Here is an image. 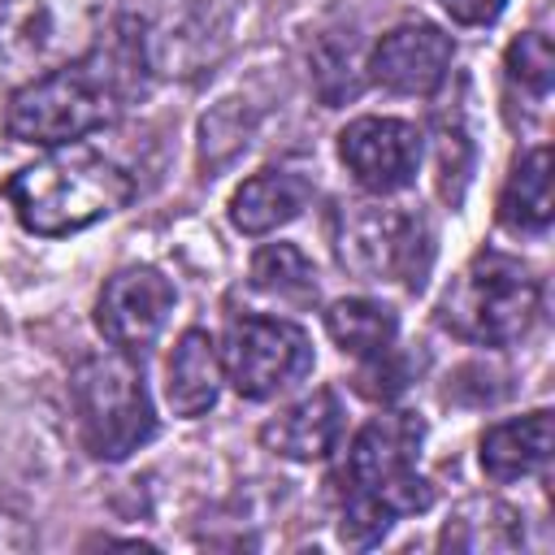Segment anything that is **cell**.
Segmentation results:
<instances>
[{
  "label": "cell",
  "mask_w": 555,
  "mask_h": 555,
  "mask_svg": "<svg viewBox=\"0 0 555 555\" xmlns=\"http://www.w3.org/2000/svg\"><path fill=\"white\" fill-rule=\"evenodd\" d=\"M152 74L147 30L134 17H113L100 43L69 65H56L22 82L9 100L4 126L22 143L61 147L108 126L134 95H143Z\"/></svg>",
  "instance_id": "6da1fadb"
},
{
  "label": "cell",
  "mask_w": 555,
  "mask_h": 555,
  "mask_svg": "<svg viewBox=\"0 0 555 555\" xmlns=\"http://www.w3.org/2000/svg\"><path fill=\"white\" fill-rule=\"evenodd\" d=\"M421 438L425 421L403 408L377 412L360 425L338 468V538L347 546H373L395 520L416 516L434 503L429 481L416 473Z\"/></svg>",
  "instance_id": "7a4b0ae2"
},
{
  "label": "cell",
  "mask_w": 555,
  "mask_h": 555,
  "mask_svg": "<svg viewBox=\"0 0 555 555\" xmlns=\"http://www.w3.org/2000/svg\"><path fill=\"white\" fill-rule=\"evenodd\" d=\"M4 195L30 234L61 238L126 208L134 195V182L104 152L87 143H61L43 160L17 169L4 182Z\"/></svg>",
  "instance_id": "3957f363"
},
{
  "label": "cell",
  "mask_w": 555,
  "mask_h": 555,
  "mask_svg": "<svg viewBox=\"0 0 555 555\" xmlns=\"http://www.w3.org/2000/svg\"><path fill=\"white\" fill-rule=\"evenodd\" d=\"M542 308V282L507 251H477L447 286L438 325L477 347H507L529 334Z\"/></svg>",
  "instance_id": "277c9868"
},
{
  "label": "cell",
  "mask_w": 555,
  "mask_h": 555,
  "mask_svg": "<svg viewBox=\"0 0 555 555\" xmlns=\"http://www.w3.org/2000/svg\"><path fill=\"white\" fill-rule=\"evenodd\" d=\"M78 438L95 460H126L156 434L152 399L143 386V369L130 351H95L78 360L69 377Z\"/></svg>",
  "instance_id": "5b68a950"
},
{
  "label": "cell",
  "mask_w": 555,
  "mask_h": 555,
  "mask_svg": "<svg viewBox=\"0 0 555 555\" xmlns=\"http://www.w3.org/2000/svg\"><path fill=\"white\" fill-rule=\"evenodd\" d=\"M108 0H0V82L82 61L108 30Z\"/></svg>",
  "instance_id": "8992f818"
},
{
  "label": "cell",
  "mask_w": 555,
  "mask_h": 555,
  "mask_svg": "<svg viewBox=\"0 0 555 555\" xmlns=\"http://www.w3.org/2000/svg\"><path fill=\"white\" fill-rule=\"evenodd\" d=\"M334 251L343 269L364 282H399L403 291H421L434 264V234L416 208L343 204L334 221Z\"/></svg>",
  "instance_id": "52a82bcc"
},
{
  "label": "cell",
  "mask_w": 555,
  "mask_h": 555,
  "mask_svg": "<svg viewBox=\"0 0 555 555\" xmlns=\"http://www.w3.org/2000/svg\"><path fill=\"white\" fill-rule=\"evenodd\" d=\"M221 369L243 399H269L312 369V343L295 321L247 312L225 325Z\"/></svg>",
  "instance_id": "ba28073f"
},
{
  "label": "cell",
  "mask_w": 555,
  "mask_h": 555,
  "mask_svg": "<svg viewBox=\"0 0 555 555\" xmlns=\"http://www.w3.org/2000/svg\"><path fill=\"white\" fill-rule=\"evenodd\" d=\"M173 312V286L160 269H147V264H130L121 273H113L95 299V330L117 347V351H130V356H143L165 321Z\"/></svg>",
  "instance_id": "9c48e42d"
},
{
  "label": "cell",
  "mask_w": 555,
  "mask_h": 555,
  "mask_svg": "<svg viewBox=\"0 0 555 555\" xmlns=\"http://www.w3.org/2000/svg\"><path fill=\"white\" fill-rule=\"evenodd\" d=\"M338 156L369 195H395L416 178L421 130L403 117H356L338 134Z\"/></svg>",
  "instance_id": "30bf717a"
},
{
  "label": "cell",
  "mask_w": 555,
  "mask_h": 555,
  "mask_svg": "<svg viewBox=\"0 0 555 555\" xmlns=\"http://www.w3.org/2000/svg\"><path fill=\"white\" fill-rule=\"evenodd\" d=\"M451 56H455L451 35H442L429 22H403L377 39L364 69L373 82H382L395 95H429L434 87H442Z\"/></svg>",
  "instance_id": "8fae6325"
},
{
  "label": "cell",
  "mask_w": 555,
  "mask_h": 555,
  "mask_svg": "<svg viewBox=\"0 0 555 555\" xmlns=\"http://www.w3.org/2000/svg\"><path fill=\"white\" fill-rule=\"evenodd\" d=\"M225 30H230V17L212 0H195V4L178 9L156 35H147L152 69L156 74H169V78H195V74H204L208 65L221 61Z\"/></svg>",
  "instance_id": "7c38bea8"
},
{
  "label": "cell",
  "mask_w": 555,
  "mask_h": 555,
  "mask_svg": "<svg viewBox=\"0 0 555 555\" xmlns=\"http://www.w3.org/2000/svg\"><path fill=\"white\" fill-rule=\"evenodd\" d=\"M338 434H343V403H338V395L330 386L304 395L299 403L282 408L278 416H269L260 425V442L273 455L295 460V464L325 460L338 447Z\"/></svg>",
  "instance_id": "4fadbf2b"
},
{
  "label": "cell",
  "mask_w": 555,
  "mask_h": 555,
  "mask_svg": "<svg viewBox=\"0 0 555 555\" xmlns=\"http://www.w3.org/2000/svg\"><path fill=\"white\" fill-rule=\"evenodd\" d=\"M225 369H221V347L208 330H186L173 343L169 369H165V403L173 416H204L217 395H221Z\"/></svg>",
  "instance_id": "5bb4252c"
},
{
  "label": "cell",
  "mask_w": 555,
  "mask_h": 555,
  "mask_svg": "<svg viewBox=\"0 0 555 555\" xmlns=\"http://www.w3.org/2000/svg\"><path fill=\"white\" fill-rule=\"evenodd\" d=\"M551 412H525L512 421H499L481 434V473L490 481H520L533 477L538 468H546L551 460Z\"/></svg>",
  "instance_id": "9a60e30c"
},
{
  "label": "cell",
  "mask_w": 555,
  "mask_h": 555,
  "mask_svg": "<svg viewBox=\"0 0 555 555\" xmlns=\"http://www.w3.org/2000/svg\"><path fill=\"white\" fill-rule=\"evenodd\" d=\"M312 199V182L291 173V169H260L256 178H247L234 199H230V221L243 234H269L286 221H295L304 212V204Z\"/></svg>",
  "instance_id": "2e32d148"
},
{
  "label": "cell",
  "mask_w": 555,
  "mask_h": 555,
  "mask_svg": "<svg viewBox=\"0 0 555 555\" xmlns=\"http://www.w3.org/2000/svg\"><path fill=\"white\" fill-rule=\"evenodd\" d=\"M438 542H442V551L503 555V551L525 546V525H520V512L507 507L503 499L477 494V499H464V503L447 516Z\"/></svg>",
  "instance_id": "e0dca14e"
},
{
  "label": "cell",
  "mask_w": 555,
  "mask_h": 555,
  "mask_svg": "<svg viewBox=\"0 0 555 555\" xmlns=\"http://www.w3.org/2000/svg\"><path fill=\"white\" fill-rule=\"evenodd\" d=\"M555 217L551 199V147H529L516 156L503 195H499V225L512 234H542Z\"/></svg>",
  "instance_id": "ac0fdd59"
},
{
  "label": "cell",
  "mask_w": 555,
  "mask_h": 555,
  "mask_svg": "<svg viewBox=\"0 0 555 555\" xmlns=\"http://www.w3.org/2000/svg\"><path fill=\"white\" fill-rule=\"evenodd\" d=\"M325 330L330 338L356 356V360H369V356H382L395 347L399 338V317L377 304V299H364V295H351V299H334L325 308Z\"/></svg>",
  "instance_id": "d6986e66"
},
{
  "label": "cell",
  "mask_w": 555,
  "mask_h": 555,
  "mask_svg": "<svg viewBox=\"0 0 555 555\" xmlns=\"http://www.w3.org/2000/svg\"><path fill=\"white\" fill-rule=\"evenodd\" d=\"M251 286L282 304H312L317 299V269L295 243H264L251 256Z\"/></svg>",
  "instance_id": "ffe728a7"
},
{
  "label": "cell",
  "mask_w": 555,
  "mask_h": 555,
  "mask_svg": "<svg viewBox=\"0 0 555 555\" xmlns=\"http://www.w3.org/2000/svg\"><path fill=\"white\" fill-rule=\"evenodd\" d=\"M360 69L364 65H360V52H356V39L351 35L330 30V35L317 39V48H312V82H317V95L330 108L343 104V100H351L360 91V82H364Z\"/></svg>",
  "instance_id": "44dd1931"
},
{
  "label": "cell",
  "mask_w": 555,
  "mask_h": 555,
  "mask_svg": "<svg viewBox=\"0 0 555 555\" xmlns=\"http://www.w3.org/2000/svg\"><path fill=\"white\" fill-rule=\"evenodd\" d=\"M247 130H251V121H247L243 104L238 100H221L199 126V165L204 169H221L230 156H238L247 147Z\"/></svg>",
  "instance_id": "7402d4cb"
},
{
  "label": "cell",
  "mask_w": 555,
  "mask_h": 555,
  "mask_svg": "<svg viewBox=\"0 0 555 555\" xmlns=\"http://www.w3.org/2000/svg\"><path fill=\"white\" fill-rule=\"evenodd\" d=\"M503 65H507V78H512L516 87H525L529 95H538V100H542V95L551 91V82H555V48H551V39H546L542 30L516 35V39L507 43Z\"/></svg>",
  "instance_id": "603a6c76"
},
{
  "label": "cell",
  "mask_w": 555,
  "mask_h": 555,
  "mask_svg": "<svg viewBox=\"0 0 555 555\" xmlns=\"http://www.w3.org/2000/svg\"><path fill=\"white\" fill-rule=\"evenodd\" d=\"M356 386H360V395L386 403V399H395V395L408 386V364L395 360V347L382 351V356H369L364 369H360V377H356Z\"/></svg>",
  "instance_id": "cb8c5ba5"
},
{
  "label": "cell",
  "mask_w": 555,
  "mask_h": 555,
  "mask_svg": "<svg viewBox=\"0 0 555 555\" xmlns=\"http://www.w3.org/2000/svg\"><path fill=\"white\" fill-rule=\"evenodd\" d=\"M447 13H451V22H460V26H486V22H494L499 13H503V4L507 0H438Z\"/></svg>",
  "instance_id": "d4e9b609"
},
{
  "label": "cell",
  "mask_w": 555,
  "mask_h": 555,
  "mask_svg": "<svg viewBox=\"0 0 555 555\" xmlns=\"http://www.w3.org/2000/svg\"><path fill=\"white\" fill-rule=\"evenodd\" d=\"M35 546V533L26 529V520L0 512V551H30Z\"/></svg>",
  "instance_id": "484cf974"
}]
</instances>
